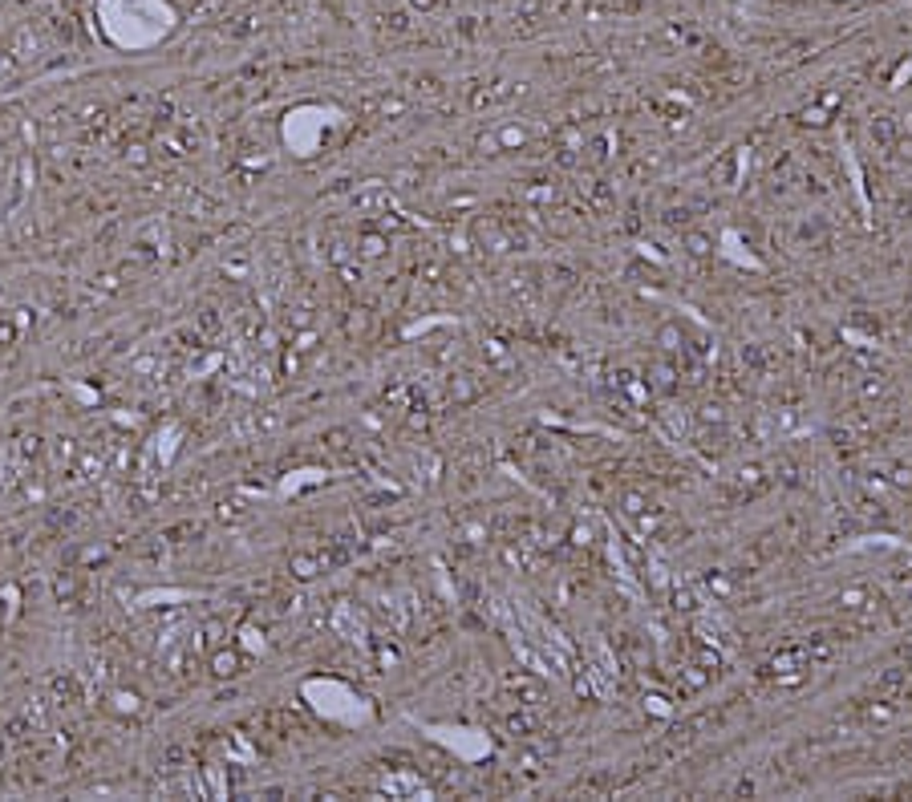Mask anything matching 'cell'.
I'll return each instance as SVG.
<instances>
[{"label":"cell","mask_w":912,"mask_h":802,"mask_svg":"<svg viewBox=\"0 0 912 802\" xmlns=\"http://www.w3.org/2000/svg\"><path fill=\"white\" fill-rule=\"evenodd\" d=\"M243 665H248V657H243L240 644H220V649H212V657H207V668H212V677H220V681L240 677Z\"/></svg>","instance_id":"obj_1"},{"label":"cell","mask_w":912,"mask_h":802,"mask_svg":"<svg viewBox=\"0 0 912 802\" xmlns=\"http://www.w3.org/2000/svg\"><path fill=\"white\" fill-rule=\"evenodd\" d=\"M106 709L110 713H118V717H143V693L138 689H114L106 698Z\"/></svg>","instance_id":"obj_2"},{"label":"cell","mask_w":912,"mask_h":802,"mask_svg":"<svg viewBox=\"0 0 912 802\" xmlns=\"http://www.w3.org/2000/svg\"><path fill=\"white\" fill-rule=\"evenodd\" d=\"M385 251H390V239H385L382 231H361V239H357V256H361V259H382Z\"/></svg>","instance_id":"obj_3"},{"label":"cell","mask_w":912,"mask_h":802,"mask_svg":"<svg viewBox=\"0 0 912 802\" xmlns=\"http://www.w3.org/2000/svg\"><path fill=\"white\" fill-rule=\"evenodd\" d=\"M321 567V559H313V555H292V572L300 575V580H313Z\"/></svg>","instance_id":"obj_4"},{"label":"cell","mask_w":912,"mask_h":802,"mask_svg":"<svg viewBox=\"0 0 912 802\" xmlns=\"http://www.w3.org/2000/svg\"><path fill=\"white\" fill-rule=\"evenodd\" d=\"M223 632H228V628H223L220 621H207V624H203V644H207V649H220Z\"/></svg>","instance_id":"obj_5"},{"label":"cell","mask_w":912,"mask_h":802,"mask_svg":"<svg viewBox=\"0 0 912 802\" xmlns=\"http://www.w3.org/2000/svg\"><path fill=\"white\" fill-rule=\"evenodd\" d=\"M17 341H20L17 320H0V349H12Z\"/></svg>","instance_id":"obj_6"},{"label":"cell","mask_w":912,"mask_h":802,"mask_svg":"<svg viewBox=\"0 0 912 802\" xmlns=\"http://www.w3.org/2000/svg\"><path fill=\"white\" fill-rule=\"evenodd\" d=\"M126 163H130V166H146V163H151L146 143H135V146H130V150H126Z\"/></svg>","instance_id":"obj_7"},{"label":"cell","mask_w":912,"mask_h":802,"mask_svg":"<svg viewBox=\"0 0 912 802\" xmlns=\"http://www.w3.org/2000/svg\"><path fill=\"white\" fill-rule=\"evenodd\" d=\"M17 73V53L12 49H0V77H12Z\"/></svg>","instance_id":"obj_8"},{"label":"cell","mask_w":912,"mask_h":802,"mask_svg":"<svg viewBox=\"0 0 912 802\" xmlns=\"http://www.w3.org/2000/svg\"><path fill=\"white\" fill-rule=\"evenodd\" d=\"M97 280H102V292H118V276H114V272H102Z\"/></svg>","instance_id":"obj_9"},{"label":"cell","mask_w":912,"mask_h":802,"mask_svg":"<svg viewBox=\"0 0 912 802\" xmlns=\"http://www.w3.org/2000/svg\"><path fill=\"white\" fill-rule=\"evenodd\" d=\"M410 4H413V9H418V12H430L434 4H438V0H410Z\"/></svg>","instance_id":"obj_10"}]
</instances>
